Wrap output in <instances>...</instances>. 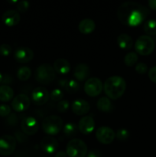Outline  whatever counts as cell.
<instances>
[{
    "mask_svg": "<svg viewBox=\"0 0 156 157\" xmlns=\"http://www.w3.org/2000/svg\"><path fill=\"white\" fill-rule=\"evenodd\" d=\"M150 15L147 7L136 2H125L118 8L117 15L119 21L129 27H136L142 24Z\"/></svg>",
    "mask_w": 156,
    "mask_h": 157,
    "instance_id": "cell-1",
    "label": "cell"
},
{
    "mask_svg": "<svg viewBox=\"0 0 156 157\" xmlns=\"http://www.w3.org/2000/svg\"><path fill=\"white\" fill-rule=\"evenodd\" d=\"M126 82L120 76H112L107 78L103 84V90L108 98L117 100L124 94Z\"/></svg>",
    "mask_w": 156,
    "mask_h": 157,
    "instance_id": "cell-2",
    "label": "cell"
},
{
    "mask_svg": "<svg viewBox=\"0 0 156 157\" xmlns=\"http://www.w3.org/2000/svg\"><path fill=\"white\" fill-rule=\"evenodd\" d=\"M64 121L62 118L58 115H50L46 117L42 121L41 127L46 134L50 136H54L58 134L63 129Z\"/></svg>",
    "mask_w": 156,
    "mask_h": 157,
    "instance_id": "cell-3",
    "label": "cell"
},
{
    "mask_svg": "<svg viewBox=\"0 0 156 157\" xmlns=\"http://www.w3.org/2000/svg\"><path fill=\"white\" fill-rule=\"evenodd\" d=\"M88 152L87 145L82 140L74 138L69 141L66 147L67 157H86Z\"/></svg>",
    "mask_w": 156,
    "mask_h": 157,
    "instance_id": "cell-4",
    "label": "cell"
},
{
    "mask_svg": "<svg viewBox=\"0 0 156 157\" xmlns=\"http://www.w3.org/2000/svg\"><path fill=\"white\" fill-rule=\"evenodd\" d=\"M134 47L136 53L142 56H147L154 52L155 42L151 37L147 35H142L136 40Z\"/></svg>",
    "mask_w": 156,
    "mask_h": 157,
    "instance_id": "cell-5",
    "label": "cell"
},
{
    "mask_svg": "<svg viewBox=\"0 0 156 157\" xmlns=\"http://www.w3.org/2000/svg\"><path fill=\"white\" fill-rule=\"evenodd\" d=\"M56 78V72L51 65L47 64L38 66L35 71V79L40 84L46 85L51 83Z\"/></svg>",
    "mask_w": 156,
    "mask_h": 157,
    "instance_id": "cell-6",
    "label": "cell"
},
{
    "mask_svg": "<svg viewBox=\"0 0 156 157\" xmlns=\"http://www.w3.org/2000/svg\"><path fill=\"white\" fill-rule=\"evenodd\" d=\"M103 89V84L101 80L98 78H90L86 81L84 84V91L89 97L98 96L100 94Z\"/></svg>",
    "mask_w": 156,
    "mask_h": 157,
    "instance_id": "cell-7",
    "label": "cell"
},
{
    "mask_svg": "<svg viewBox=\"0 0 156 157\" xmlns=\"http://www.w3.org/2000/svg\"><path fill=\"white\" fill-rule=\"evenodd\" d=\"M16 147V139L11 135H3L0 137V155L8 156L12 155Z\"/></svg>",
    "mask_w": 156,
    "mask_h": 157,
    "instance_id": "cell-8",
    "label": "cell"
},
{
    "mask_svg": "<svg viewBox=\"0 0 156 157\" xmlns=\"http://www.w3.org/2000/svg\"><path fill=\"white\" fill-rule=\"evenodd\" d=\"M96 138L100 144L108 145L116 138V133L109 127H100L96 130Z\"/></svg>",
    "mask_w": 156,
    "mask_h": 157,
    "instance_id": "cell-9",
    "label": "cell"
},
{
    "mask_svg": "<svg viewBox=\"0 0 156 157\" xmlns=\"http://www.w3.org/2000/svg\"><path fill=\"white\" fill-rule=\"evenodd\" d=\"M21 129L24 134L33 136L38 131L39 124L33 117H25L21 122Z\"/></svg>",
    "mask_w": 156,
    "mask_h": 157,
    "instance_id": "cell-10",
    "label": "cell"
},
{
    "mask_svg": "<svg viewBox=\"0 0 156 157\" xmlns=\"http://www.w3.org/2000/svg\"><path fill=\"white\" fill-rule=\"evenodd\" d=\"M30 104V98L24 94H20L12 99L11 106L15 111L23 112L29 108Z\"/></svg>",
    "mask_w": 156,
    "mask_h": 157,
    "instance_id": "cell-11",
    "label": "cell"
},
{
    "mask_svg": "<svg viewBox=\"0 0 156 157\" xmlns=\"http://www.w3.org/2000/svg\"><path fill=\"white\" fill-rule=\"evenodd\" d=\"M49 92L45 87H37L33 90L32 94V98L35 105L41 106L45 104L49 100Z\"/></svg>",
    "mask_w": 156,
    "mask_h": 157,
    "instance_id": "cell-12",
    "label": "cell"
},
{
    "mask_svg": "<svg viewBox=\"0 0 156 157\" xmlns=\"http://www.w3.org/2000/svg\"><path fill=\"white\" fill-rule=\"evenodd\" d=\"M35 56L34 52L28 47H19L15 50L14 58L18 63H28Z\"/></svg>",
    "mask_w": 156,
    "mask_h": 157,
    "instance_id": "cell-13",
    "label": "cell"
},
{
    "mask_svg": "<svg viewBox=\"0 0 156 157\" xmlns=\"http://www.w3.org/2000/svg\"><path fill=\"white\" fill-rule=\"evenodd\" d=\"M41 149L47 154H52L57 151L59 147L58 141L54 136H44L40 143Z\"/></svg>",
    "mask_w": 156,
    "mask_h": 157,
    "instance_id": "cell-14",
    "label": "cell"
},
{
    "mask_svg": "<svg viewBox=\"0 0 156 157\" xmlns=\"http://www.w3.org/2000/svg\"><path fill=\"white\" fill-rule=\"evenodd\" d=\"M95 129L94 119L91 116H84L78 123V130L82 134L89 135Z\"/></svg>",
    "mask_w": 156,
    "mask_h": 157,
    "instance_id": "cell-15",
    "label": "cell"
},
{
    "mask_svg": "<svg viewBox=\"0 0 156 157\" xmlns=\"http://www.w3.org/2000/svg\"><path fill=\"white\" fill-rule=\"evenodd\" d=\"M20 19H21V16H20L19 12L13 9L6 11L2 16L3 23L8 27H13V26L17 25L19 23Z\"/></svg>",
    "mask_w": 156,
    "mask_h": 157,
    "instance_id": "cell-16",
    "label": "cell"
},
{
    "mask_svg": "<svg viewBox=\"0 0 156 157\" xmlns=\"http://www.w3.org/2000/svg\"><path fill=\"white\" fill-rule=\"evenodd\" d=\"M72 112L77 116H84L89 113L90 105L87 101L84 99H76L73 101L71 106Z\"/></svg>",
    "mask_w": 156,
    "mask_h": 157,
    "instance_id": "cell-17",
    "label": "cell"
},
{
    "mask_svg": "<svg viewBox=\"0 0 156 157\" xmlns=\"http://www.w3.org/2000/svg\"><path fill=\"white\" fill-rule=\"evenodd\" d=\"M90 74V67L86 64H79L73 71V77L77 81H84L87 80Z\"/></svg>",
    "mask_w": 156,
    "mask_h": 157,
    "instance_id": "cell-18",
    "label": "cell"
},
{
    "mask_svg": "<svg viewBox=\"0 0 156 157\" xmlns=\"http://www.w3.org/2000/svg\"><path fill=\"white\" fill-rule=\"evenodd\" d=\"M55 72L61 75H67L70 71V64L67 60L64 58H58L54 63L53 66Z\"/></svg>",
    "mask_w": 156,
    "mask_h": 157,
    "instance_id": "cell-19",
    "label": "cell"
},
{
    "mask_svg": "<svg viewBox=\"0 0 156 157\" xmlns=\"http://www.w3.org/2000/svg\"><path fill=\"white\" fill-rule=\"evenodd\" d=\"M96 29V24L91 18H84L81 20L78 25V29L80 32L84 35H88L92 33Z\"/></svg>",
    "mask_w": 156,
    "mask_h": 157,
    "instance_id": "cell-20",
    "label": "cell"
},
{
    "mask_svg": "<svg viewBox=\"0 0 156 157\" xmlns=\"http://www.w3.org/2000/svg\"><path fill=\"white\" fill-rule=\"evenodd\" d=\"M117 44L122 50H129L132 48L133 39L127 34H121L117 37Z\"/></svg>",
    "mask_w": 156,
    "mask_h": 157,
    "instance_id": "cell-21",
    "label": "cell"
},
{
    "mask_svg": "<svg viewBox=\"0 0 156 157\" xmlns=\"http://www.w3.org/2000/svg\"><path fill=\"white\" fill-rule=\"evenodd\" d=\"M14 90L11 87L7 84H3L0 86V101L8 102L13 99Z\"/></svg>",
    "mask_w": 156,
    "mask_h": 157,
    "instance_id": "cell-22",
    "label": "cell"
},
{
    "mask_svg": "<svg viewBox=\"0 0 156 157\" xmlns=\"http://www.w3.org/2000/svg\"><path fill=\"white\" fill-rule=\"evenodd\" d=\"M96 107L99 111L108 113L112 110V103L110 98L107 97H102L99 98L96 102Z\"/></svg>",
    "mask_w": 156,
    "mask_h": 157,
    "instance_id": "cell-23",
    "label": "cell"
},
{
    "mask_svg": "<svg viewBox=\"0 0 156 157\" xmlns=\"http://www.w3.org/2000/svg\"><path fill=\"white\" fill-rule=\"evenodd\" d=\"M144 32L148 36H154L156 35V20L149 19L146 21L143 26Z\"/></svg>",
    "mask_w": 156,
    "mask_h": 157,
    "instance_id": "cell-24",
    "label": "cell"
},
{
    "mask_svg": "<svg viewBox=\"0 0 156 157\" xmlns=\"http://www.w3.org/2000/svg\"><path fill=\"white\" fill-rule=\"evenodd\" d=\"M78 131V127L73 123H67V124L64 126L63 127V132L64 134L67 137H72V136H76V133Z\"/></svg>",
    "mask_w": 156,
    "mask_h": 157,
    "instance_id": "cell-25",
    "label": "cell"
},
{
    "mask_svg": "<svg viewBox=\"0 0 156 157\" xmlns=\"http://www.w3.org/2000/svg\"><path fill=\"white\" fill-rule=\"evenodd\" d=\"M32 75V70L28 67H21L17 71V78L21 81H26Z\"/></svg>",
    "mask_w": 156,
    "mask_h": 157,
    "instance_id": "cell-26",
    "label": "cell"
},
{
    "mask_svg": "<svg viewBox=\"0 0 156 157\" xmlns=\"http://www.w3.org/2000/svg\"><path fill=\"white\" fill-rule=\"evenodd\" d=\"M139 57L138 54L136 52H129L126 54L124 58V63L128 67H133L137 63Z\"/></svg>",
    "mask_w": 156,
    "mask_h": 157,
    "instance_id": "cell-27",
    "label": "cell"
},
{
    "mask_svg": "<svg viewBox=\"0 0 156 157\" xmlns=\"http://www.w3.org/2000/svg\"><path fill=\"white\" fill-rule=\"evenodd\" d=\"M79 89L80 85L77 81H76V80H70V81H68L67 88H66V90L67 92H69V93H75Z\"/></svg>",
    "mask_w": 156,
    "mask_h": 157,
    "instance_id": "cell-28",
    "label": "cell"
},
{
    "mask_svg": "<svg viewBox=\"0 0 156 157\" xmlns=\"http://www.w3.org/2000/svg\"><path fill=\"white\" fill-rule=\"evenodd\" d=\"M116 137L119 140V141H125L128 139L129 137V132L128 130H127L126 129L122 128L119 129L116 133Z\"/></svg>",
    "mask_w": 156,
    "mask_h": 157,
    "instance_id": "cell-29",
    "label": "cell"
},
{
    "mask_svg": "<svg viewBox=\"0 0 156 157\" xmlns=\"http://www.w3.org/2000/svg\"><path fill=\"white\" fill-rule=\"evenodd\" d=\"M50 98H51L52 101H62L63 98H64V93H63L62 90L59 88H56L54 90H53L50 93Z\"/></svg>",
    "mask_w": 156,
    "mask_h": 157,
    "instance_id": "cell-30",
    "label": "cell"
},
{
    "mask_svg": "<svg viewBox=\"0 0 156 157\" xmlns=\"http://www.w3.org/2000/svg\"><path fill=\"white\" fill-rule=\"evenodd\" d=\"M69 107H70V104L66 100H62V101H59L57 105V109L60 113H65L68 110Z\"/></svg>",
    "mask_w": 156,
    "mask_h": 157,
    "instance_id": "cell-31",
    "label": "cell"
},
{
    "mask_svg": "<svg viewBox=\"0 0 156 157\" xmlns=\"http://www.w3.org/2000/svg\"><path fill=\"white\" fill-rule=\"evenodd\" d=\"M12 52V47L8 44H2L0 45V55L8 57Z\"/></svg>",
    "mask_w": 156,
    "mask_h": 157,
    "instance_id": "cell-32",
    "label": "cell"
},
{
    "mask_svg": "<svg viewBox=\"0 0 156 157\" xmlns=\"http://www.w3.org/2000/svg\"><path fill=\"white\" fill-rule=\"evenodd\" d=\"M29 6H30V3L28 1L18 2V4H17V11L18 12L24 13L28 9Z\"/></svg>",
    "mask_w": 156,
    "mask_h": 157,
    "instance_id": "cell-33",
    "label": "cell"
},
{
    "mask_svg": "<svg viewBox=\"0 0 156 157\" xmlns=\"http://www.w3.org/2000/svg\"><path fill=\"white\" fill-rule=\"evenodd\" d=\"M11 113V107L7 104H1L0 105V117H8Z\"/></svg>",
    "mask_w": 156,
    "mask_h": 157,
    "instance_id": "cell-34",
    "label": "cell"
},
{
    "mask_svg": "<svg viewBox=\"0 0 156 157\" xmlns=\"http://www.w3.org/2000/svg\"><path fill=\"white\" fill-rule=\"evenodd\" d=\"M135 69H136V71L138 74H139V75H144V74H145L148 71V66L145 63L140 62L139 64H137V65L136 66Z\"/></svg>",
    "mask_w": 156,
    "mask_h": 157,
    "instance_id": "cell-35",
    "label": "cell"
},
{
    "mask_svg": "<svg viewBox=\"0 0 156 157\" xmlns=\"http://www.w3.org/2000/svg\"><path fill=\"white\" fill-rule=\"evenodd\" d=\"M148 78L151 82L156 84V66L151 67L148 71Z\"/></svg>",
    "mask_w": 156,
    "mask_h": 157,
    "instance_id": "cell-36",
    "label": "cell"
},
{
    "mask_svg": "<svg viewBox=\"0 0 156 157\" xmlns=\"http://www.w3.org/2000/svg\"><path fill=\"white\" fill-rule=\"evenodd\" d=\"M86 157H102L101 153L97 150H93L87 153V155Z\"/></svg>",
    "mask_w": 156,
    "mask_h": 157,
    "instance_id": "cell-37",
    "label": "cell"
},
{
    "mask_svg": "<svg viewBox=\"0 0 156 157\" xmlns=\"http://www.w3.org/2000/svg\"><path fill=\"white\" fill-rule=\"evenodd\" d=\"M67 83H68V81H67V79H61L58 81V85L60 86V87L64 88L66 90L67 86Z\"/></svg>",
    "mask_w": 156,
    "mask_h": 157,
    "instance_id": "cell-38",
    "label": "cell"
},
{
    "mask_svg": "<svg viewBox=\"0 0 156 157\" xmlns=\"http://www.w3.org/2000/svg\"><path fill=\"white\" fill-rule=\"evenodd\" d=\"M148 6L152 10H156V0H150L148 1Z\"/></svg>",
    "mask_w": 156,
    "mask_h": 157,
    "instance_id": "cell-39",
    "label": "cell"
},
{
    "mask_svg": "<svg viewBox=\"0 0 156 157\" xmlns=\"http://www.w3.org/2000/svg\"><path fill=\"white\" fill-rule=\"evenodd\" d=\"M11 82H12V78H11V77L8 75H4L2 83H4V84H9V83H11Z\"/></svg>",
    "mask_w": 156,
    "mask_h": 157,
    "instance_id": "cell-40",
    "label": "cell"
},
{
    "mask_svg": "<svg viewBox=\"0 0 156 157\" xmlns=\"http://www.w3.org/2000/svg\"><path fill=\"white\" fill-rule=\"evenodd\" d=\"M55 157H67V153L64 151H58L55 154Z\"/></svg>",
    "mask_w": 156,
    "mask_h": 157,
    "instance_id": "cell-41",
    "label": "cell"
},
{
    "mask_svg": "<svg viewBox=\"0 0 156 157\" xmlns=\"http://www.w3.org/2000/svg\"><path fill=\"white\" fill-rule=\"evenodd\" d=\"M3 78H4V75L2 73H0V84L3 82Z\"/></svg>",
    "mask_w": 156,
    "mask_h": 157,
    "instance_id": "cell-42",
    "label": "cell"
}]
</instances>
